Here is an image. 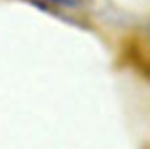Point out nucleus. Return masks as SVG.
<instances>
[{"mask_svg":"<svg viewBox=\"0 0 150 149\" xmlns=\"http://www.w3.org/2000/svg\"><path fill=\"white\" fill-rule=\"evenodd\" d=\"M50 3L62 5V7H69V8H76L84 4V0H49Z\"/></svg>","mask_w":150,"mask_h":149,"instance_id":"obj_1","label":"nucleus"}]
</instances>
